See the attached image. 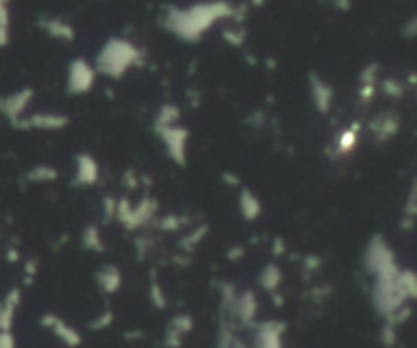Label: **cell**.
<instances>
[{
  "label": "cell",
  "instance_id": "obj_2",
  "mask_svg": "<svg viewBox=\"0 0 417 348\" xmlns=\"http://www.w3.org/2000/svg\"><path fill=\"white\" fill-rule=\"evenodd\" d=\"M0 348H12V338L8 334H0Z\"/></svg>",
  "mask_w": 417,
  "mask_h": 348
},
{
  "label": "cell",
  "instance_id": "obj_1",
  "mask_svg": "<svg viewBox=\"0 0 417 348\" xmlns=\"http://www.w3.org/2000/svg\"><path fill=\"white\" fill-rule=\"evenodd\" d=\"M8 39V0H0V45Z\"/></svg>",
  "mask_w": 417,
  "mask_h": 348
}]
</instances>
